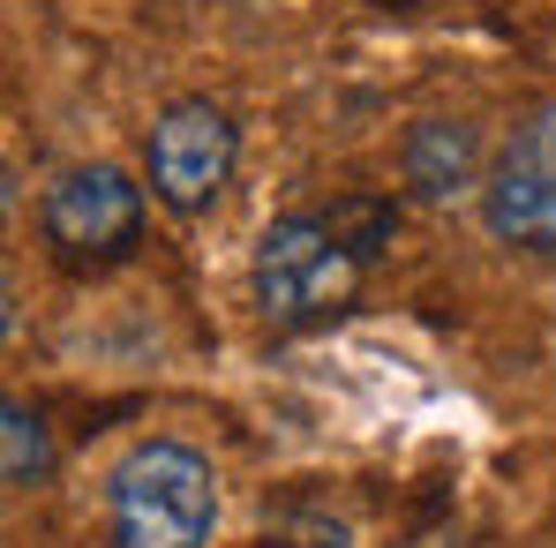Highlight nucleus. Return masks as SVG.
Instances as JSON below:
<instances>
[{
  "instance_id": "obj_1",
  "label": "nucleus",
  "mask_w": 556,
  "mask_h": 548,
  "mask_svg": "<svg viewBox=\"0 0 556 548\" xmlns=\"http://www.w3.org/2000/svg\"><path fill=\"white\" fill-rule=\"evenodd\" d=\"M399 233L391 195H339L324 211H286L256 241V301L271 323H324L354 308L362 278L383 264Z\"/></svg>"
},
{
  "instance_id": "obj_2",
  "label": "nucleus",
  "mask_w": 556,
  "mask_h": 548,
  "mask_svg": "<svg viewBox=\"0 0 556 548\" xmlns=\"http://www.w3.org/2000/svg\"><path fill=\"white\" fill-rule=\"evenodd\" d=\"M211 526H218V473L203 451L174 436H143L113 466L105 481L113 548H211Z\"/></svg>"
},
{
  "instance_id": "obj_3",
  "label": "nucleus",
  "mask_w": 556,
  "mask_h": 548,
  "mask_svg": "<svg viewBox=\"0 0 556 548\" xmlns=\"http://www.w3.org/2000/svg\"><path fill=\"white\" fill-rule=\"evenodd\" d=\"M38 226H46L53 264H68V271H113L143 241V188L128 181L121 166H68L61 181L46 188Z\"/></svg>"
},
{
  "instance_id": "obj_4",
  "label": "nucleus",
  "mask_w": 556,
  "mask_h": 548,
  "mask_svg": "<svg viewBox=\"0 0 556 548\" xmlns=\"http://www.w3.org/2000/svg\"><path fill=\"white\" fill-rule=\"evenodd\" d=\"M481 226H489L504 248L556 264V98H542V105L504 136V151L489 158Z\"/></svg>"
},
{
  "instance_id": "obj_5",
  "label": "nucleus",
  "mask_w": 556,
  "mask_h": 548,
  "mask_svg": "<svg viewBox=\"0 0 556 548\" xmlns=\"http://www.w3.org/2000/svg\"><path fill=\"white\" fill-rule=\"evenodd\" d=\"M233 158H241L233 113L211 98H174L151 120V195L181 218H203L218 203V188L233 181Z\"/></svg>"
},
{
  "instance_id": "obj_6",
  "label": "nucleus",
  "mask_w": 556,
  "mask_h": 548,
  "mask_svg": "<svg viewBox=\"0 0 556 548\" xmlns=\"http://www.w3.org/2000/svg\"><path fill=\"white\" fill-rule=\"evenodd\" d=\"M399 166H406V188L421 203H452L473 181H489L481 174V136L466 120H414L406 143H399Z\"/></svg>"
},
{
  "instance_id": "obj_7",
  "label": "nucleus",
  "mask_w": 556,
  "mask_h": 548,
  "mask_svg": "<svg viewBox=\"0 0 556 548\" xmlns=\"http://www.w3.org/2000/svg\"><path fill=\"white\" fill-rule=\"evenodd\" d=\"M0 444H8V488H38L53 473V436H46V421L23 398L0 406Z\"/></svg>"
}]
</instances>
